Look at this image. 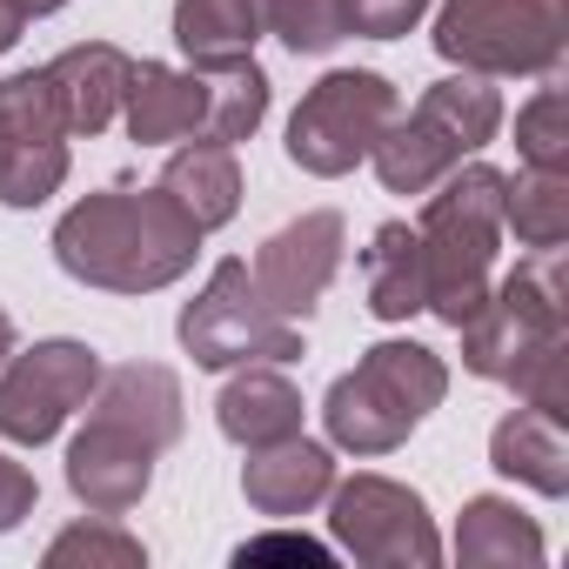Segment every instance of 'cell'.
Masks as SVG:
<instances>
[{
	"instance_id": "1f68e13d",
	"label": "cell",
	"mask_w": 569,
	"mask_h": 569,
	"mask_svg": "<svg viewBox=\"0 0 569 569\" xmlns=\"http://www.w3.org/2000/svg\"><path fill=\"white\" fill-rule=\"evenodd\" d=\"M234 562H241V569H248V562H302V569H329L336 549H329V542H309V536H254V542L234 549Z\"/></svg>"
},
{
	"instance_id": "603a6c76",
	"label": "cell",
	"mask_w": 569,
	"mask_h": 569,
	"mask_svg": "<svg viewBox=\"0 0 569 569\" xmlns=\"http://www.w3.org/2000/svg\"><path fill=\"white\" fill-rule=\"evenodd\" d=\"M362 289L376 322H409L422 316V241L409 221H382L362 248Z\"/></svg>"
},
{
	"instance_id": "f1b7e54d",
	"label": "cell",
	"mask_w": 569,
	"mask_h": 569,
	"mask_svg": "<svg viewBox=\"0 0 569 569\" xmlns=\"http://www.w3.org/2000/svg\"><path fill=\"white\" fill-rule=\"evenodd\" d=\"M268 34L289 54H336L349 41V21H342V0H281Z\"/></svg>"
},
{
	"instance_id": "9a60e30c",
	"label": "cell",
	"mask_w": 569,
	"mask_h": 569,
	"mask_svg": "<svg viewBox=\"0 0 569 569\" xmlns=\"http://www.w3.org/2000/svg\"><path fill=\"white\" fill-rule=\"evenodd\" d=\"M201 114H208V81L201 68H168V61H134L128 68V94H121V121L141 148H168V141H201Z\"/></svg>"
},
{
	"instance_id": "d6a6232c",
	"label": "cell",
	"mask_w": 569,
	"mask_h": 569,
	"mask_svg": "<svg viewBox=\"0 0 569 569\" xmlns=\"http://www.w3.org/2000/svg\"><path fill=\"white\" fill-rule=\"evenodd\" d=\"M34 502H41L34 476H28L14 456H0V536H8V529H21V522L34 516Z\"/></svg>"
},
{
	"instance_id": "7a4b0ae2",
	"label": "cell",
	"mask_w": 569,
	"mask_h": 569,
	"mask_svg": "<svg viewBox=\"0 0 569 569\" xmlns=\"http://www.w3.org/2000/svg\"><path fill=\"white\" fill-rule=\"evenodd\" d=\"M422 309L442 329H462L489 281H496V248H502V168L489 161H456L429 201H422Z\"/></svg>"
},
{
	"instance_id": "5bb4252c",
	"label": "cell",
	"mask_w": 569,
	"mask_h": 569,
	"mask_svg": "<svg viewBox=\"0 0 569 569\" xmlns=\"http://www.w3.org/2000/svg\"><path fill=\"white\" fill-rule=\"evenodd\" d=\"M94 416L101 422H114L121 436H134L141 449H174L181 442V382H174V369H161V362H121V369H101V382H94Z\"/></svg>"
},
{
	"instance_id": "d4e9b609",
	"label": "cell",
	"mask_w": 569,
	"mask_h": 569,
	"mask_svg": "<svg viewBox=\"0 0 569 569\" xmlns=\"http://www.w3.org/2000/svg\"><path fill=\"white\" fill-rule=\"evenodd\" d=\"M208 81V114H201V141H248L261 121H268V74L248 61H221V68H201Z\"/></svg>"
},
{
	"instance_id": "4316f807",
	"label": "cell",
	"mask_w": 569,
	"mask_h": 569,
	"mask_svg": "<svg viewBox=\"0 0 569 569\" xmlns=\"http://www.w3.org/2000/svg\"><path fill=\"white\" fill-rule=\"evenodd\" d=\"M41 562H48V569H141L148 549H141L128 529H114V522H74V529H61V536L48 542Z\"/></svg>"
},
{
	"instance_id": "d6986e66",
	"label": "cell",
	"mask_w": 569,
	"mask_h": 569,
	"mask_svg": "<svg viewBox=\"0 0 569 569\" xmlns=\"http://www.w3.org/2000/svg\"><path fill=\"white\" fill-rule=\"evenodd\" d=\"M161 194H168L201 234L228 228L234 208H241V161H234V148H228V141H181V148L168 154V168H161Z\"/></svg>"
},
{
	"instance_id": "3957f363",
	"label": "cell",
	"mask_w": 569,
	"mask_h": 569,
	"mask_svg": "<svg viewBox=\"0 0 569 569\" xmlns=\"http://www.w3.org/2000/svg\"><path fill=\"white\" fill-rule=\"evenodd\" d=\"M442 396H449V369H442L436 349H422V342H376L349 376L329 382L322 429L349 456H389L429 422V409H442Z\"/></svg>"
},
{
	"instance_id": "f546056e",
	"label": "cell",
	"mask_w": 569,
	"mask_h": 569,
	"mask_svg": "<svg viewBox=\"0 0 569 569\" xmlns=\"http://www.w3.org/2000/svg\"><path fill=\"white\" fill-rule=\"evenodd\" d=\"M502 389H516V402H529L542 416H569V336L536 349L529 362H516V376Z\"/></svg>"
},
{
	"instance_id": "8fae6325",
	"label": "cell",
	"mask_w": 569,
	"mask_h": 569,
	"mask_svg": "<svg viewBox=\"0 0 569 569\" xmlns=\"http://www.w3.org/2000/svg\"><path fill=\"white\" fill-rule=\"evenodd\" d=\"M342 248H349V221L336 208H309L296 214L289 228H274L261 248H254V289L274 316H289V322H309L316 302L329 296V281L342 268Z\"/></svg>"
},
{
	"instance_id": "8992f818",
	"label": "cell",
	"mask_w": 569,
	"mask_h": 569,
	"mask_svg": "<svg viewBox=\"0 0 569 569\" xmlns=\"http://www.w3.org/2000/svg\"><path fill=\"white\" fill-rule=\"evenodd\" d=\"M181 349L194 369H241V362H296L302 356V322L274 316L254 289L248 261H214V274L194 289V302L174 322Z\"/></svg>"
},
{
	"instance_id": "83f0119b",
	"label": "cell",
	"mask_w": 569,
	"mask_h": 569,
	"mask_svg": "<svg viewBox=\"0 0 569 569\" xmlns=\"http://www.w3.org/2000/svg\"><path fill=\"white\" fill-rule=\"evenodd\" d=\"M516 154H522V168H569V108H562V88H536V101L516 108Z\"/></svg>"
},
{
	"instance_id": "d590c367",
	"label": "cell",
	"mask_w": 569,
	"mask_h": 569,
	"mask_svg": "<svg viewBox=\"0 0 569 569\" xmlns=\"http://www.w3.org/2000/svg\"><path fill=\"white\" fill-rule=\"evenodd\" d=\"M8 356H14V316L0 309V362H8Z\"/></svg>"
},
{
	"instance_id": "e0dca14e",
	"label": "cell",
	"mask_w": 569,
	"mask_h": 569,
	"mask_svg": "<svg viewBox=\"0 0 569 569\" xmlns=\"http://www.w3.org/2000/svg\"><path fill=\"white\" fill-rule=\"evenodd\" d=\"M214 422L234 449H261V442H281V436H302V389L281 376V369H254L241 362L221 396H214Z\"/></svg>"
},
{
	"instance_id": "4dcf8cb0",
	"label": "cell",
	"mask_w": 569,
	"mask_h": 569,
	"mask_svg": "<svg viewBox=\"0 0 569 569\" xmlns=\"http://www.w3.org/2000/svg\"><path fill=\"white\" fill-rule=\"evenodd\" d=\"M429 14V0H342V21L362 41H396Z\"/></svg>"
},
{
	"instance_id": "6da1fadb",
	"label": "cell",
	"mask_w": 569,
	"mask_h": 569,
	"mask_svg": "<svg viewBox=\"0 0 569 569\" xmlns=\"http://www.w3.org/2000/svg\"><path fill=\"white\" fill-rule=\"evenodd\" d=\"M201 254V228L161 188H101L54 221V261L81 289L154 296Z\"/></svg>"
},
{
	"instance_id": "9c48e42d",
	"label": "cell",
	"mask_w": 569,
	"mask_h": 569,
	"mask_svg": "<svg viewBox=\"0 0 569 569\" xmlns=\"http://www.w3.org/2000/svg\"><path fill=\"white\" fill-rule=\"evenodd\" d=\"M94 382H101V356L88 342H68V336L8 356L0 362V436L21 442V449L54 442L61 422L74 409H88Z\"/></svg>"
},
{
	"instance_id": "7402d4cb",
	"label": "cell",
	"mask_w": 569,
	"mask_h": 569,
	"mask_svg": "<svg viewBox=\"0 0 569 569\" xmlns=\"http://www.w3.org/2000/svg\"><path fill=\"white\" fill-rule=\"evenodd\" d=\"M542 529L509 502V496H469L462 502V522H456V562L469 569H529L542 562Z\"/></svg>"
},
{
	"instance_id": "cb8c5ba5",
	"label": "cell",
	"mask_w": 569,
	"mask_h": 569,
	"mask_svg": "<svg viewBox=\"0 0 569 569\" xmlns=\"http://www.w3.org/2000/svg\"><path fill=\"white\" fill-rule=\"evenodd\" d=\"M502 234L522 248L569 241V168H516L502 174Z\"/></svg>"
},
{
	"instance_id": "30bf717a",
	"label": "cell",
	"mask_w": 569,
	"mask_h": 569,
	"mask_svg": "<svg viewBox=\"0 0 569 569\" xmlns=\"http://www.w3.org/2000/svg\"><path fill=\"white\" fill-rule=\"evenodd\" d=\"M68 181V121L48 68L0 81V208H41Z\"/></svg>"
},
{
	"instance_id": "4fadbf2b",
	"label": "cell",
	"mask_w": 569,
	"mask_h": 569,
	"mask_svg": "<svg viewBox=\"0 0 569 569\" xmlns=\"http://www.w3.org/2000/svg\"><path fill=\"white\" fill-rule=\"evenodd\" d=\"M329 489H336V456H329V442H309V436L261 442V449H248V462H241V496H248V509H254V516H274V522L309 516Z\"/></svg>"
},
{
	"instance_id": "2e32d148",
	"label": "cell",
	"mask_w": 569,
	"mask_h": 569,
	"mask_svg": "<svg viewBox=\"0 0 569 569\" xmlns=\"http://www.w3.org/2000/svg\"><path fill=\"white\" fill-rule=\"evenodd\" d=\"M128 68H134V61H128L114 41H81V48H68V54L48 61V88H54V101H61L68 141H74V134L94 141L101 128H114L121 94H128Z\"/></svg>"
},
{
	"instance_id": "44dd1931",
	"label": "cell",
	"mask_w": 569,
	"mask_h": 569,
	"mask_svg": "<svg viewBox=\"0 0 569 569\" xmlns=\"http://www.w3.org/2000/svg\"><path fill=\"white\" fill-rule=\"evenodd\" d=\"M369 161H376V181H382L389 194H429V188H436L456 161H469V154L456 148V134H449L442 121H429L422 108H409V114H396V121L376 134Z\"/></svg>"
},
{
	"instance_id": "52a82bcc",
	"label": "cell",
	"mask_w": 569,
	"mask_h": 569,
	"mask_svg": "<svg viewBox=\"0 0 569 569\" xmlns=\"http://www.w3.org/2000/svg\"><path fill=\"white\" fill-rule=\"evenodd\" d=\"M396 114H402V101H396L389 74H376V68H336V74H322L302 94V108L289 114V141H281V148H289V161L302 174L336 181L356 161H369L376 134Z\"/></svg>"
},
{
	"instance_id": "277c9868",
	"label": "cell",
	"mask_w": 569,
	"mask_h": 569,
	"mask_svg": "<svg viewBox=\"0 0 569 569\" xmlns=\"http://www.w3.org/2000/svg\"><path fill=\"white\" fill-rule=\"evenodd\" d=\"M462 336V369L482 382H509L516 362L569 336V281H562V248H529L516 274L489 281L482 309L456 329Z\"/></svg>"
},
{
	"instance_id": "5b68a950",
	"label": "cell",
	"mask_w": 569,
	"mask_h": 569,
	"mask_svg": "<svg viewBox=\"0 0 569 569\" xmlns=\"http://www.w3.org/2000/svg\"><path fill=\"white\" fill-rule=\"evenodd\" d=\"M569 48V0H442L436 54L462 74H556Z\"/></svg>"
},
{
	"instance_id": "7c38bea8",
	"label": "cell",
	"mask_w": 569,
	"mask_h": 569,
	"mask_svg": "<svg viewBox=\"0 0 569 569\" xmlns=\"http://www.w3.org/2000/svg\"><path fill=\"white\" fill-rule=\"evenodd\" d=\"M148 482H154V449H141L114 422L88 416V429L68 442V489H74V502H88L94 516H128L148 496Z\"/></svg>"
},
{
	"instance_id": "836d02e7",
	"label": "cell",
	"mask_w": 569,
	"mask_h": 569,
	"mask_svg": "<svg viewBox=\"0 0 569 569\" xmlns=\"http://www.w3.org/2000/svg\"><path fill=\"white\" fill-rule=\"evenodd\" d=\"M21 28H28V14L14 8V0H0V54H8V48L21 41Z\"/></svg>"
},
{
	"instance_id": "ac0fdd59",
	"label": "cell",
	"mask_w": 569,
	"mask_h": 569,
	"mask_svg": "<svg viewBox=\"0 0 569 569\" xmlns=\"http://www.w3.org/2000/svg\"><path fill=\"white\" fill-rule=\"evenodd\" d=\"M489 469L536 489V496H569V436H562V416H542V409H509L496 429H489Z\"/></svg>"
},
{
	"instance_id": "ba28073f",
	"label": "cell",
	"mask_w": 569,
	"mask_h": 569,
	"mask_svg": "<svg viewBox=\"0 0 569 569\" xmlns=\"http://www.w3.org/2000/svg\"><path fill=\"white\" fill-rule=\"evenodd\" d=\"M322 502H329V536H336L356 562H369V569H436V562H442L436 516H429V502H422L409 482L349 476V482H336Z\"/></svg>"
},
{
	"instance_id": "484cf974",
	"label": "cell",
	"mask_w": 569,
	"mask_h": 569,
	"mask_svg": "<svg viewBox=\"0 0 569 569\" xmlns=\"http://www.w3.org/2000/svg\"><path fill=\"white\" fill-rule=\"evenodd\" d=\"M416 108H422L429 121H442L462 154H482V148L496 141V128H502V94H496L489 74H449V81L422 88Z\"/></svg>"
},
{
	"instance_id": "ffe728a7",
	"label": "cell",
	"mask_w": 569,
	"mask_h": 569,
	"mask_svg": "<svg viewBox=\"0 0 569 569\" xmlns=\"http://www.w3.org/2000/svg\"><path fill=\"white\" fill-rule=\"evenodd\" d=\"M274 8L281 0H174V48L188 54V68L248 61Z\"/></svg>"
},
{
	"instance_id": "e575fe53",
	"label": "cell",
	"mask_w": 569,
	"mask_h": 569,
	"mask_svg": "<svg viewBox=\"0 0 569 569\" xmlns=\"http://www.w3.org/2000/svg\"><path fill=\"white\" fill-rule=\"evenodd\" d=\"M14 8H21L28 21H41V14H61V8H68V0H14Z\"/></svg>"
}]
</instances>
